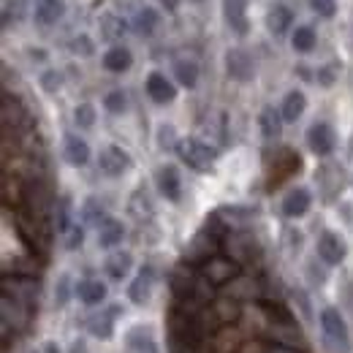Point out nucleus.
I'll use <instances>...</instances> for the list:
<instances>
[{
    "instance_id": "6e6552de",
    "label": "nucleus",
    "mask_w": 353,
    "mask_h": 353,
    "mask_svg": "<svg viewBox=\"0 0 353 353\" xmlns=\"http://www.w3.org/2000/svg\"><path fill=\"white\" fill-rule=\"evenodd\" d=\"M147 95H150V101L152 103H158V106H166V103H172L176 98V88L161 74V71H152L150 77H147Z\"/></svg>"
},
{
    "instance_id": "6ab92c4d",
    "label": "nucleus",
    "mask_w": 353,
    "mask_h": 353,
    "mask_svg": "<svg viewBox=\"0 0 353 353\" xmlns=\"http://www.w3.org/2000/svg\"><path fill=\"white\" fill-rule=\"evenodd\" d=\"M259 125H261V133H264L266 141H277L280 133H283L285 120H283V114H280L274 106H264L261 114H259Z\"/></svg>"
},
{
    "instance_id": "72a5a7b5",
    "label": "nucleus",
    "mask_w": 353,
    "mask_h": 353,
    "mask_svg": "<svg viewBox=\"0 0 353 353\" xmlns=\"http://www.w3.org/2000/svg\"><path fill=\"white\" fill-rule=\"evenodd\" d=\"M41 88L46 92H57V90L63 88V74L60 71H44L41 74Z\"/></svg>"
},
{
    "instance_id": "f257e3e1",
    "label": "nucleus",
    "mask_w": 353,
    "mask_h": 353,
    "mask_svg": "<svg viewBox=\"0 0 353 353\" xmlns=\"http://www.w3.org/2000/svg\"><path fill=\"white\" fill-rule=\"evenodd\" d=\"M176 155H179V161L188 163L193 172H210L212 163L218 161V150L210 147V144L201 141V139H193V136L176 141Z\"/></svg>"
},
{
    "instance_id": "1a4fd4ad",
    "label": "nucleus",
    "mask_w": 353,
    "mask_h": 353,
    "mask_svg": "<svg viewBox=\"0 0 353 353\" xmlns=\"http://www.w3.org/2000/svg\"><path fill=\"white\" fill-rule=\"evenodd\" d=\"M310 204H312V193H310L307 188H294L283 199V215L291 218V221L305 218L310 212Z\"/></svg>"
},
{
    "instance_id": "5701e85b",
    "label": "nucleus",
    "mask_w": 353,
    "mask_h": 353,
    "mask_svg": "<svg viewBox=\"0 0 353 353\" xmlns=\"http://www.w3.org/2000/svg\"><path fill=\"white\" fill-rule=\"evenodd\" d=\"M98 28H101V39L103 41H117V39H123L125 36V19L123 17H117V14H103L101 19H98Z\"/></svg>"
},
{
    "instance_id": "412c9836",
    "label": "nucleus",
    "mask_w": 353,
    "mask_h": 353,
    "mask_svg": "<svg viewBox=\"0 0 353 353\" xmlns=\"http://www.w3.org/2000/svg\"><path fill=\"white\" fill-rule=\"evenodd\" d=\"M305 109H307V95H305L302 90H291V92L285 95V101H283L280 114H283L285 123H296V120L305 114Z\"/></svg>"
},
{
    "instance_id": "20e7f679",
    "label": "nucleus",
    "mask_w": 353,
    "mask_h": 353,
    "mask_svg": "<svg viewBox=\"0 0 353 353\" xmlns=\"http://www.w3.org/2000/svg\"><path fill=\"white\" fill-rule=\"evenodd\" d=\"M307 144L318 158H326V155H332L334 147H337V133H334V128H332L329 123L318 120V123H312L307 128Z\"/></svg>"
},
{
    "instance_id": "4c0bfd02",
    "label": "nucleus",
    "mask_w": 353,
    "mask_h": 353,
    "mask_svg": "<svg viewBox=\"0 0 353 353\" xmlns=\"http://www.w3.org/2000/svg\"><path fill=\"white\" fill-rule=\"evenodd\" d=\"M161 3H163L166 11H176V6H179V0H161Z\"/></svg>"
},
{
    "instance_id": "39448f33",
    "label": "nucleus",
    "mask_w": 353,
    "mask_h": 353,
    "mask_svg": "<svg viewBox=\"0 0 353 353\" xmlns=\"http://www.w3.org/2000/svg\"><path fill=\"white\" fill-rule=\"evenodd\" d=\"M318 256H321L323 264L337 266L345 261V256H348V245H345V239H343L340 234H334V231H323L321 239H318Z\"/></svg>"
},
{
    "instance_id": "dca6fc26",
    "label": "nucleus",
    "mask_w": 353,
    "mask_h": 353,
    "mask_svg": "<svg viewBox=\"0 0 353 353\" xmlns=\"http://www.w3.org/2000/svg\"><path fill=\"white\" fill-rule=\"evenodd\" d=\"M123 239H125V225H123L120 221H114V218H106V221L98 225V245H101L103 250H112V248H117Z\"/></svg>"
},
{
    "instance_id": "c9c22d12",
    "label": "nucleus",
    "mask_w": 353,
    "mask_h": 353,
    "mask_svg": "<svg viewBox=\"0 0 353 353\" xmlns=\"http://www.w3.org/2000/svg\"><path fill=\"white\" fill-rule=\"evenodd\" d=\"M334 79H337V74H334V68H332V65H326V68H321V71H318V82H321L323 88H332V85H334Z\"/></svg>"
},
{
    "instance_id": "aec40b11",
    "label": "nucleus",
    "mask_w": 353,
    "mask_h": 353,
    "mask_svg": "<svg viewBox=\"0 0 353 353\" xmlns=\"http://www.w3.org/2000/svg\"><path fill=\"white\" fill-rule=\"evenodd\" d=\"M131 65H133V54L128 46H112L103 54V68L112 71V74H125Z\"/></svg>"
},
{
    "instance_id": "ddd939ff",
    "label": "nucleus",
    "mask_w": 353,
    "mask_h": 353,
    "mask_svg": "<svg viewBox=\"0 0 353 353\" xmlns=\"http://www.w3.org/2000/svg\"><path fill=\"white\" fill-rule=\"evenodd\" d=\"M291 22H294V14L285 3H274L269 11H266V30L272 36H285L291 30Z\"/></svg>"
},
{
    "instance_id": "f3484780",
    "label": "nucleus",
    "mask_w": 353,
    "mask_h": 353,
    "mask_svg": "<svg viewBox=\"0 0 353 353\" xmlns=\"http://www.w3.org/2000/svg\"><path fill=\"white\" fill-rule=\"evenodd\" d=\"M74 294L79 296V302L82 305H101L103 299H106V285L101 283V280H92V277H88V280H79L77 285H74Z\"/></svg>"
},
{
    "instance_id": "ea45409f",
    "label": "nucleus",
    "mask_w": 353,
    "mask_h": 353,
    "mask_svg": "<svg viewBox=\"0 0 353 353\" xmlns=\"http://www.w3.org/2000/svg\"><path fill=\"white\" fill-rule=\"evenodd\" d=\"M46 353H60V348L54 343H46Z\"/></svg>"
},
{
    "instance_id": "473e14b6",
    "label": "nucleus",
    "mask_w": 353,
    "mask_h": 353,
    "mask_svg": "<svg viewBox=\"0 0 353 353\" xmlns=\"http://www.w3.org/2000/svg\"><path fill=\"white\" fill-rule=\"evenodd\" d=\"M82 242H85V228L74 223V225L68 228V234H65V248H68V250H77V248H82Z\"/></svg>"
},
{
    "instance_id": "4be33fe9",
    "label": "nucleus",
    "mask_w": 353,
    "mask_h": 353,
    "mask_svg": "<svg viewBox=\"0 0 353 353\" xmlns=\"http://www.w3.org/2000/svg\"><path fill=\"white\" fill-rule=\"evenodd\" d=\"M103 269H106V274H109L112 280H123L133 269V256L128 250H114V253L106 259Z\"/></svg>"
},
{
    "instance_id": "cd10ccee",
    "label": "nucleus",
    "mask_w": 353,
    "mask_h": 353,
    "mask_svg": "<svg viewBox=\"0 0 353 353\" xmlns=\"http://www.w3.org/2000/svg\"><path fill=\"white\" fill-rule=\"evenodd\" d=\"M95 106L92 103H79L77 109H74V123L79 125V128H92L95 125Z\"/></svg>"
},
{
    "instance_id": "2eb2a0df",
    "label": "nucleus",
    "mask_w": 353,
    "mask_h": 353,
    "mask_svg": "<svg viewBox=\"0 0 353 353\" xmlns=\"http://www.w3.org/2000/svg\"><path fill=\"white\" fill-rule=\"evenodd\" d=\"M120 312V307H109L106 312H98V315H92L88 321V332L92 337H98V340H109L112 334H114V315Z\"/></svg>"
},
{
    "instance_id": "a211bd4d",
    "label": "nucleus",
    "mask_w": 353,
    "mask_h": 353,
    "mask_svg": "<svg viewBox=\"0 0 353 353\" xmlns=\"http://www.w3.org/2000/svg\"><path fill=\"white\" fill-rule=\"evenodd\" d=\"M65 161L71 166H88L90 163V144L82 136L65 133Z\"/></svg>"
},
{
    "instance_id": "2f4dec72",
    "label": "nucleus",
    "mask_w": 353,
    "mask_h": 353,
    "mask_svg": "<svg viewBox=\"0 0 353 353\" xmlns=\"http://www.w3.org/2000/svg\"><path fill=\"white\" fill-rule=\"evenodd\" d=\"M68 274H60V280H57V285H54V305L57 307H65V302L71 299V291H68Z\"/></svg>"
},
{
    "instance_id": "7ed1b4c3",
    "label": "nucleus",
    "mask_w": 353,
    "mask_h": 353,
    "mask_svg": "<svg viewBox=\"0 0 353 353\" xmlns=\"http://www.w3.org/2000/svg\"><path fill=\"white\" fill-rule=\"evenodd\" d=\"M131 155L117 144H106L101 150V155H98V166L106 176H123L131 169Z\"/></svg>"
},
{
    "instance_id": "7c9ffc66",
    "label": "nucleus",
    "mask_w": 353,
    "mask_h": 353,
    "mask_svg": "<svg viewBox=\"0 0 353 353\" xmlns=\"http://www.w3.org/2000/svg\"><path fill=\"white\" fill-rule=\"evenodd\" d=\"M71 52L74 54H79V57H92V52H95V44H92V39L90 36H77L74 41H71Z\"/></svg>"
},
{
    "instance_id": "bb28decb",
    "label": "nucleus",
    "mask_w": 353,
    "mask_h": 353,
    "mask_svg": "<svg viewBox=\"0 0 353 353\" xmlns=\"http://www.w3.org/2000/svg\"><path fill=\"white\" fill-rule=\"evenodd\" d=\"M103 109L112 112V114H123V112L128 109V95H125L123 90H112V92H106V98H103Z\"/></svg>"
},
{
    "instance_id": "4468645a",
    "label": "nucleus",
    "mask_w": 353,
    "mask_h": 353,
    "mask_svg": "<svg viewBox=\"0 0 353 353\" xmlns=\"http://www.w3.org/2000/svg\"><path fill=\"white\" fill-rule=\"evenodd\" d=\"M65 14V3L63 0H33V19L39 25H57Z\"/></svg>"
},
{
    "instance_id": "0eeeda50",
    "label": "nucleus",
    "mask_w": 353,
    "mask_h": 353,
    "mask_svg": "<svg viewBox=\"0 0 353 353\" xmlns=\"http://www.w3.org/2000/svg\"><path fill=\"white\" fill-rule=\"evenodd\" d=\"M223 19L236 36H248V30H250L248 0H223Z\"/></svg>"
},
{
    "instance_id": "a878e982",
    "label": "nucleus",
    "mask_w": 353,
    "mask_h": 353,
    "mask_svg": "<svg viewBox=\"0 0 353 353\" xmlns=\"http://www.w3.org/2000/svg\"><path fill=\"white\" fill-rule=\"evenodd\" d=\"M318 44V36H315V30L310 28V25H299L296 30H294V36H291V46H294V52H302V54H307L312 52Z\"/></svg>"
},
{
    "instance_id": "c756f323",
    "label": "nucleus",
    "mask_w": 353,
    "mask_h": 353,
    "mask_svg": "<svg viewBox=\"0 0 353 353\" xmlns=\"http://www.w3.org/2000/svg\"><path fill=\"white\" fill-rule=\"evenodd\" d=\"M310 8L318 14V17H323V19H332L334 14H337V0H307Z\"/></svg>"
},
{
    "instance_id": "423d86ee",
    "label": "nucleus",
    "mask_w": 353,
    "mask_h": 353,
    "mask_svg": "<svg viewBox=\"0 0 353 353\" xmlns=\"http://www.w3.org/2000/svg\"><path fill=\"white\" fill-rule=\"evenodd\" d=\"M225 71L236 82H253L256 77V63L245 49H228L225 52Z\"/></svg>"
},
{
    "instance_id": "58836bf2",
    "label": "nucleus",
    "mask_w": 353,
    "mask_h": 353,
    "mask_svg": "<svg viewBox=\"0 0 353 353\" xmlns=\"http://www.w3.org/2000/svg\"><path fill=\"white\" fill-rule=\"evenodd\" d=\"M30 54H33V60H46V52H44V49H33Z\"/></svg>"
},
{
    "instance_id": "393cba45",
    "label": "nucleus",
    "mask_w": 353,
    "mask_h": 353,
    "mask_svg": "<svg viewBox=\"0 0 353 353\" xmlns=\"http://www.w3.org/2000/svg\"><path fill=\"white\" fill-rule=\"evenodd\" d=\"M158 22H161V14H158L155 8H147V6L133 17V28H136V33H141V36H152V33L158 30Z\"/></svg>"
},
{
    "instance_id": "b1692460",
    "label": "nucleus",
    "mask_w": 353,
    "mask_h": 353,
    "mask_svg": "<svg viewBox=\"0 0 353 353\" xmlns=\"http://www.w3.org/2000/svg\"><path fill=\"white\" fill-rule=\"evenodd\" d=\"M174 79L185 90L196 88V85H199V65H196V60H188V57L176 60L174 63Z\"/></svg>"
},
{
    "instance_id": "f8f14e48",
    "label": "nucleus",
    "mask_w": 353,
    "mask_h": 353,
    "mask_svg": "<svg viewBox=\"0 0 353 353\" xmlns=\"http://www.w3.org/2000/svg\"><path fill=\"white\" fill-rule=\"evenodd\" d=\"M236 272H239L236 261L223 259V256H212V259L204 264V274H207V280H210V283H215V285L228 283L231 277H236Z\"/></svg>"
},
{
    "instance_id": "c85d7f7f",
    "label": "nucleus",
    "mask_w": 353,
    "mask_h": 353,
    "mask_svg": "<svg viewBox=\"0 0 353 353\" xmlns=\"http://www.w3.org/2000/svg\"><path fill=\"white\" fill-rule=\"evenodd\" d=\"M71 225H74V223H71V201H68V196H63V199L57 201V231H60V234H68Z\"/></svg>"
},
{
    "instance_id": "9b49d317",
    "label": "nucleus",
    "mask_w": 353,
    "mask_h": 353,
    "mask_svg": "<svg viewBox=\"0 0 353 353\" xmlns=\"http://www.w3.org/2000/svg\"><path fill=\"white\" fill-rule=\"evenodd\" d=\"M155 182H158V190L166 201H179L182 199V179H179V172L174 166H161L158 174H155Z\"/></svg>"
},
{
    "instance_id": "f704fd0d",
    "label": "nucleus",
    "mask_w": 353,
    "mask_h": 353,
    "mask_svg": "<svg viewBox=\"0 0 353 353\" xmlns=\"http://www.w3.org/2000/svg\"><path fill=\"white\" fill-rule=\"evenodd\" d=\"M158 144L163 147V150H172V147H176L174 144V128L172 125H161V131H158Z\"/></svg>"
},
{
    "instance_id": "9d476101",
    "label": "nucleus",
    "mask_w": 353,
    "mask_h": 353,
    "mask_svg": "<svg viewBox=\"0 0 353 353\" xmlns=\"http://www.w3.org/2000/svg\"><path fill=\"white\" fill-rule=\"evenodd\" d=\"M152 285H155V272H152L150 266H144V269H141V272L133 277L131 285H128V299H131V305H136V307H144V305L150 302Z\"/></svg>"
},
{
    "instance_id": "f03ea898",
    "label": "nucleus",
    "mask_w": 353,
    "mask_h": 353,
    "mask_svg": "<svg viewBox=\"0 0 353 353\" xmlns=\"http://www.w3.org/2000/svg\"><path fill=\"white\" fill-rule=\"evenodd\" d=\"M321 329H323V334H326V340L332 343L334 351L348 353V348H351V332H348V323L340 315V310H321Z\"/></svg>"
},
{
    "instance_id": "e433bc0d",
    "label": "nucleus",
    "mask_w": 353,
    "mask_h": 353,
    "mask_svg": "<svg viewBox=\"0 0 353 353\" xmlns=\"http://www.w3.org/2000/svg\"><path fill=\"white\" fill-rule=\"evenodd\" d=\"M68 353H90L88 343H85V340H74V343H71V348H68Z\"/></svg>"
}]
</instances>
